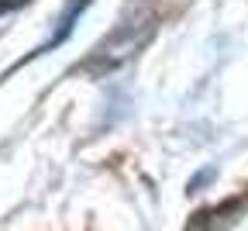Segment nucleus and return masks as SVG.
<instances>
[{"label": "nucleus", "mask_w": 248, "mask_h": 231, "mask_svg": "<svg viewBox=\"0 0 248 231\" xmlns=\"http://www.w3.org/2000/svg\"><path fill=\"white\" fill-rule=\"evenodd\" d=\"M152 35H155V11L152 7H128V14L117 21V28L83 62V69L97 73V76L110 73V69H117V66H124L128 59H135L138 49H145V42Z\"/></svg>", "instance_id": "f257e3e1"}, {"label": "nucleus", "mask_w": 248, "mask_h": 231, "mask_svg": "<svg viewBox=\"0 0 248 231\" xmlns=\"http://www.w3.org/2000/svg\"><path fill=\"white\" fill-rule=\"evenodd\" d=\"M7 11H17V4H0V14H7Z\"/></svg>", "instance_id": "f03ea898"}]
</instances>
